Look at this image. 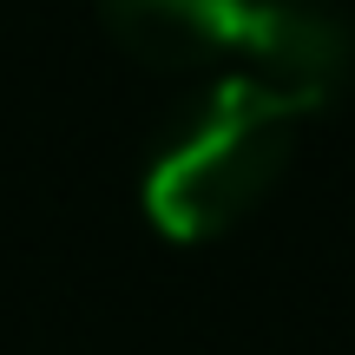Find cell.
Returning <instances> with one entry per match:
<instances>
[{
	"label": "cell",
	"instance_id": "cell-3",
	"mask_svg": "<svg viewBox=\"0 0 355 355\" xmlns=\"http://www.w3.org/2000/svg\"><path fill=\"white\" fill-rule=\"evenodd\" d=\"M99 20L132 60L158 73H191L211 60H237L257 0H99Z\"/></svg>",
	"mask_w": 355,
	"mask_h": 355
},
{
	"label": "cell",
	"instance_id": "cell-1",
	"mask_svg": "<svg viewBox=\"0 0 355 355\" xmlns=\"http://www.w3.org/2000/svg\"><path fill=\"white\" fill-rule=\"evenodd\" d=\"M316 112L296 92L230 73L158 139L145 165V217L171 243H211L277 191L296 158V125Z\"/></svg>",
	"mask_w": 355,
	"mask_h": 355
},
{
	"label": "cell",
	"instance_id": "cell-2",
	"mask_svg": "<svg viewBox=\"0 0 355 355\" xmlns=\"http://www.w3.org/2000/svg\"><path fill=\"white\" fill-rule=\"evenodd\" d=\"M237 60L277 92H296L303 105H329L355 73V33L343 13L316 7V0H257L250 40Z\"/></svg>",
	"mask_w": 355,
	"mask_h": 355
}]
</instances>
